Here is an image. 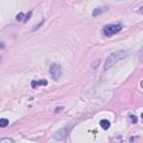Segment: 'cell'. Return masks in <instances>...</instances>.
<instances>
[{
  "mask_svg": "<svg viewBox=\"0 0 143 143\" xmlns=\"http://www.w3.org/2000/svg\"><path fill=\"white\" fill-rule=\"evenodd\" d=\"M130 116H131V120H132V122H134V123H136V117L135 116H134V115H130Z\"/></svg>",
  "mask_w": 143,
  "mask_h": 143,
  "instance_id": "10",
  "label": "cell"
},
{
  "mask_svg": "<svg viewBox=\"0 0 143 143\" xmlns=\"http://www.w3.org/2000/svg\"><path fill=\"white\" fill-rule=\"evenodd\" d=\"M39 85H47V81H45V79H39V81H32L31 82V87H37Z\"/></svg>",
  "mask_w": 143,
  "mask_h": 143,
  "instance_id": "4",
  "label": "cell"
},
{
  "mask_svg": "<svg viewBox=\"0 0 143 143\" xmlns=\"http://www.w3.org/2000/svg\"><path fill=\"white\" fill-rule=\"evenodd\" d=\"M125 56H126V53H125L124 50H121V52L111 54V55L108 56V58L106 59V63H105L104 68L105 69H108L110 67H112L113 65H114L117 60H120V59H122V58H124Z\"/></svg>",
  "mask_w": 143,
  "mask_h": 143,
  "instance_id": "1",
  "label": "cell"
},
{
  "mask_svg": "<svg viewBox=\"0 0 143 143\" xmlns=\"http://www.w3.org/2000/svg\"><path fill=\"white\" fill-rule=\"evenodd\" d=\"M121 29H122L121 25H107V26L104 27L103 32L105 36L110 37L112 35H114V34H117L119 31H121Z\"/></svg>",
  "mask_w": 143,
  "mask_h": 143,
  "instance_id": "2",
  "label": "cell"
},
{
  "mask_svg": "<svg viewBox=\"0 0 143 143\" xmlns=\"http://www.w3.org/2000/svg\"><path fill=\"white\" fill-rule=\"evenodd\" d=\"M60 110H63V107H60V106H59V107H58V108H57V110H56V112H58V111H60Z\"/></svg>",
  "mask_w": 143,
  "mask_h": 143,
  "instance_id": "11",
  "label": "cell"
},
{
  "mask_svg": "<svg viewBox=\"0 0 143 143\" xmlns=\"http://www.w3.org/2000/svg\"><path fill=\"white\" fill-rule=\"evenodd\" d=\"M24 17H25V15H24V14H21V12H20V14H18V15H17L16 19L18 20V21H24Z\"/></svg>",
  "mask_w": 143,
  "mask_h": 143,
  "instance_id": "8",
  "label": "cell"
},
{
  "mask_svg": "<svg viewBox=\"0 0 143 143\" xmlns=\"http://www.w3.org/2000/svg\"><path fill=\"white\" fill-rule=\"evenodd\" d=\"M0 143H14V141L9 138H3V139L0 140Z\"/></svg>",
  "mask_w": 143,
  "mask_h": 143,
  "instance_id": "7",
  "label": "cell"
},
{
  "mask_svg": "<svg viewBox=\"0 0 143 143\" xmlns=\"http://www.w3.org/2000/svg\"><path fill=\"white\" fill-rule=\"evenodd\" d=\"M49 72H50L52 77L55 79V81H57V79L60 77V75H62V67L59 65H57V64H53V65H50Z\"/></svg>",
  "mask_w": 143,
  "mask_h": 143,
  "instance_id": "3",
  "label": "cell"
},
{
  "mask_svg": "<svg viewBox=\"0 0 143 143\" xmlns=\"http://www.w3.org/2000/svg\"><path fill=\"white\" fill-rule=\"evenodd\" d=\"M100 125H101V126H102V129H104V130L110 129V126H111L110 122H108L107 120H101V122H100Z\"/></svg>",
  "mask_w": 143,
  "mask_h": 143,
  "instance_id": "5",
  "label": "cell"
},
{
  "mask_svg": "<svg viewBox=\"0 0 143 143\" xmlns=\"http://www.w3.org/2000/svg\"><path fill=\"white\" fill-rule=\"evenodd\" d=\"M30 16H31V11H29L28 14H27V16H25V19H24V23H27L29 19H30Z\"/></svg>",
  "mask_w": 143,
  "mask_h": 143,
  "instance_id": "9",
  "label": "cell"
},
{
  "mask_svg": "<svg viewBox=\"0 0 143 143\" xmlns=\"http://www.w3.org/2000/svg\"><path fill=\"white\" fill-rule=\"evenodd\" d=\"M8 123H9V121L7 119H0V128H6Z\"/></svg>",
  "mask_w": 143,
  "mask_h": 143,
  "instance_id": "6",
  "label": "cell"
}]
</instances>
